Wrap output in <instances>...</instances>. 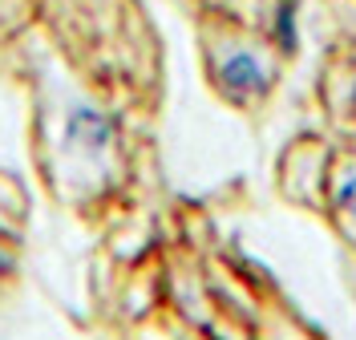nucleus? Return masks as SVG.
Returning a JSON list of instances; mask_svg holds the SVG:
<instances>
[{
	"label": "nucleus",
	"mask_w": 356,
	"mask_h": 340,
	"mask_svg": "<svg viewBox=\"0 0 356 340\" xmlns=\"http://www.w3.org/2000/svg\"><path fill=\"white\" fill-rule=\"evenodd\" d=\"M110 122L102 118V113L93 110H77L73 118H69V138H86L89 146H106L110 142Z\"/></svg>",
	"instance_id": "obj_2"
},
{
	"label": "nucleus",
	"mask_w": 356,
	"mask_h": 340,
	"mask_svg": "<svg viewBox=\"0 0 356 340\" xmlns=\"http://www.w3.org/2000/svg\"><path fill=\"white\" fill-rule=\"evenodd\" d=\"M219 81L231 97L243 102V97H259L271 77H267V69L259 65V57H251V53H231L219 65Z\"/></svg>",
	"instance_id": "obj_1"
},
{
	"label": "nucleus",
	"mask_w": 356,
	"mask_h": 340,
	"mask_svg": "<svg viewBox=\"0 0 356 340\" xmlns=\"http://www.w3.org/2000/svg\"><path fill=\"white\" fill-rule=\"evenodd\" d=\"M336 207H344V211H353L356 215V179L340 182V191H336Z\"/></svg>",
	"instance_id": "obj_3"
}]
</instances>
